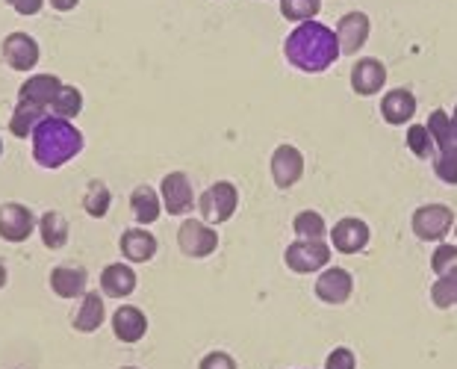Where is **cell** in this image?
<instances>
[{"label": "cell", "instance_id": "1", "mask_svg": "<svg viewBox=\"0 0 457 369\" xmlns=\"http://www.w3.org/2000/svg\"><path fill=\"white\" fill-rule=\"evenodd\" d=\"M284 56H287L289 65L298 68V71L322 74L337 63V56H339L337 33L325 24H319V21L298 24L295 30L287 36Z\"/></svg>", "mask_w": 457, "mask_h": 369}, {"label": "cell", "instance_id": "2", "mask_svg": "<svg viewBox=\"0 0 457 369\" xmlns=\"http://www.w3.org/2000/svg\"><path fill=\"white\" fill-rule=\"evenodd\" d=\"M60 89H62V80L54 74H33L30 80L21 83L15 113H12V119H9V133L18 136V139H30L33 130L51 115V104Z\"/></svg>", "mask_w": 457, "mask_h": 369}, {"label": "cell", "instance_id": "3", "mask_svg": "<svg viewBox=\"0 0 457 369\" xmlns=\"http://www.w3.org/2000/svg\"><path fill=\"white\" fill-rule=\"evenodd\" d=\"M83 151V133L71 122L47 115L33 130V160L42 169H60Z\"/></svg>", "mask_w": 457, "mask_h": 369}, {"label": "cell", "instance_id": "4", "mask_svg": "<svg viewBox=\"0 0 457 369\" xmlns=\"http://www.w3.org/2000/svg\"><path fill=\"white\" fill-rule=\"evenodd\" d=\"M411 231L416 234V239L436 242V246H440L454 231V210L449 204H422V207L413 210Z\"/></svg>", "mask_w": 457, "mask_h": 369}, {"label": "cell", "instance_id": "5", "mask_svg": "<svg viewBox=\"0 0 457 369\" xmlns=\"http://www.w3.org/2000/svg\"><path fill=\"white\" fill-rule=\"evenodd\" d=\"M330 257H334V248L325 239H295L284 251V264L298 275H313V272L319 275L330 266Z\"/></svg>", "mask_w": 457, "mask_h": 369}, {"label": "cell", "instance_id": "6", "mask_svg": "<svg viewBox=\"0 0 457 369\" xmlns=\"http://www.w3.org/2000/svg\"><path fill=\"white\" fill-rule=\"evenodd\" d=\"M239 207V189L230 180H216L198 198V210L207 225H225Z\"/></svg>", "mask_w": 457, "mask_h": 369}, {"label": "cell", "instance_id": "7", "mask_svg": "<svg viewBox=\"0 0 457 369\" xmlns=\"http://www.w3.org/2000/svg\"><path fill=\"white\" fill-rule=\"evenodd\" d=\"M178 248L192 260L210 257L219 248V231L204 219H183V225L178 228Z\"/></svg>", "mask_w": 457, "mask_h": 369}, {"label": "cell", "instance_id": "8", "mask_svg": "<svg viewBox=\"0 0 457 369\" xmlns=\"http://www.w3.org/2000/svg\"><path fill=\"white\" fill-rule=\"evenodd\" d=\"M313 293H316V298L322 305H330V307L345 305L348 298H352V293H354L352 272L343 269V266H328V269H322V272H319V278H316Z\"/></svg>", "mask_w": 457, "mask_h": 369}, {"label": "cell", "instance_id": "9", "mask_svg": "<svg viewBox=\"0 0 457 369\" xmlns=\"http://www.w3.org/2000/svg\"><path fill=\"white\" fill-rule=\"evenodd\" d=\"M269 172L278 189H293L304 178V154L295 145H278L269 160Z\"/></svg>", "mask_w": 457, "mask_h": 369}, {"label": "cell", "instance_id": "10", "mask_svg": "<svg viewBox=\"0 0 457 369\" xmlns=\"http://www.w3.org/2000/svg\"><path fill=\"white\" fill-rule=\"evenodd\" d=\"M160 198H162V210L171 213V216H187L195 207V189H192V180L183 172H169L162 178L160 187Z\"/></svg>", "mask_w": 457, "mask_h": 369}, {"label": "cell", "instance_id": "11", "mask_svg": "<svg viewBox=\"0 0 457 369\" xmlns=\"http://www.w3.org/2000/svg\"><path fill=\"white\" fill-rule=\"evenodd\" d=\"M33 228L38 231V222L30 213V207L18 201L0 204V239L6 242H24L33 237Z\"/></svg>", "mask_w": 457, "mask_h": 369}, {"label": "cell", "instance_id": "12", "mask_svg": "<svg viewBox=\"0 0 457 369\" xmlns=\"http://www.w3.org/2000/svg\"><path fill=\"white\" fill-rule=\"evenodd\" d=\"M330 248L339 251V255H357V251H363L369 246V239H372V231L363 219L357 216H345L339 219L334 228H330Z\"/></svg>", "mask_w": 457, "mask_h": 369}, {"label": "cell", "instance_id": "13", "mask_svg": "<svg viewBox=\"0 0 457 369\" xmlns=\"http://www.w3.org/2000/svg\"><path fill=\"white\" fill-rule=\"evenodd\" d=\"M369 30H372V24H369V15L366 13H348L339 18L337 24V45H339V54L343 56H354L357 51H363V45L369 42Z\"/></svg>", "mask_w": 457, "mask_h": 369}, {"label": "cell", "instance_id": "14", "mask_svg": "<svg viewBox=\"0 0 457 369\" xmlns=\"http://www.w3.org/2000/svg\"><path fill=\"white\" fill-rule=\"evenodd\" d=\"M386 86V65L375 56H363L352 68V92L360 98H372Z\"/></svg>", "mask_w": 457, "mask_h": 369}, {"label": "cell", "instance_id": "15", "mask_svg": "<svg viewBox=\"0 0 457 369\" xmlns=\"http://www.w3.org/2000/svg\"><path fill=\"white\" fill-rule=\"evenodd\" d=\"M0 51H4V63L15 71H33L38 63V45L27 33H9Z\"/></svg>", "mask_w": 457, "mask_h": 369}, {"label": "cell", "instance_id": "16", "mask_svg": "<svg viewBox=\"0 0 457 369\" xmlns=\"http://www.w3.org/2000/svg\"><path fill=\"white\" fill-rule=\"evenodd\" d=\"M112 334L121 343H139L148 334V316H145V310L136 305H121L112 314Z\"/></svg>", "mask_w": 457, "mask_h": 369}, {"label": "cell", "instance_id": "17", "mask_svg": "<svg viewBox=\"0 0 457 369\" xmlns=\"http://www.w3.org/2000/svg\"><path fill=\"white\" fill-rule=\"evenodd\" d=\"M381 119L393 128H402L416 115V95L411 89H390L381 98Z\"/></svg>", "mask_w": 457, "mask_h": 369}, {"label": "cell", "instance_id": "18", "mask_svg": "<svg viewBox=\"0 0 457 369\" xmlns=\"http://www.w3.org/2000/svg\"><path fill=\"white\" fill-rule=\"evenodd\" d=\"M119 248L128 264H148V260H154V255H157V237L145 228H130L121 234Z\"/></svg>", "mask_w": 457, "mask_h": 369}, {"label": "cell", "instance_id": "19", "mask_svg": "<svg viewBox=\"0 0 457 369\" xmlns=\"http://www.w3.org/2000/svg\"><path fill=\"white\" fill-rule=\"evenodd\" d=\"M130 213L139 225H154L162 213V198L160 192L148 187V183H139L133 192H130Z\"/></svg>", "mask_w": 457, "mask_h": 369}, {"label": "cell", "instance_id": "20", "mask_svg": "<svg viewBox=\"0 0 457 369\" xmlns=\"http://www.w3.org/2000/svg\"><path fill=\"white\" fill-rule=\"evenodd\" d=\"M106 319V307H104V296L101 293H83V302L74 314V331L80 334H95L104 325Z\"/></svg>", "mask_w": 457, "mask_h": 369}, {"label": "cell", "instance_id": "21", "mask_svg": "<svg viewBox=\"0 0 457 369\" xmlns=\"http://www.w3.org/2000/svg\"><path fill=\"white\" fill-rule=\"evenodd\" d=\"M101 289L110 298H128L136 289V272L128 264H110L101 272Z\"/></svg>", "mask_w": 457, "mask_h": 369}, {"label": "cell", "instance_id": "22", "mask_svg": "<svg viewBox=\"0 0 457 369\" xmlns=\"http://www.w3.org/2000/svg\"><path fill=\"white\" fill-rule=\"evenodd\" d=\"M86 284H89V275L86 269H77V266H56L51 272V289L60 298H74L86 293Z\"/></svg>", "mask_w": 457, "mask_h": 369}, {"label": "cell", "instance_id": "23", "mask_svg": "<svg viewBox=\"0 0 457 369\" xmlns=\"http://www.w3.org/2000/svg\"><path fill=\"white\" fill-rule=\"evenodd\" d=\"M38 237H42V242L47 248H62L68 242V219L62 216V213L56 210H47L42 219H38Z\"/></svg>", "mask_w": 457, "mask_h": 369}, {"label": "cell", "instance_id": "24", "mask_svg": "<svg viewBox=\"0 0 457 369\" xmlns=\"http://www.w3.org/2000/svg\"><path fill=\"white\" fill-rule=\"evenodd\" d=\"M428 133L434 136V145L436 151H454L457 148V139H454V128H452V115L445 110H434L428 115Z\"/></svg>", "mask_w": 457, "mask_h": 369}, {"label": "cell", "instance_id": "25", "mask_svg": "<svg viewBox=\"0 0 457 369\" xmlns=\"http://www.w3.org/2000/svg\"><path fill=\"white\" fill-rule=\"evenodd\" d=\"M293 231H295L298 239H325L330 234L325 216H322V213H316V210H301V213H295Z\"/></svg>", "mask_w": 457, "mask_h": 369}, {"label": "cell", "instance_id": "26", "mask_svg": "<svg viewBox=\"0 0 457 369\" xmlns=\"http://www.w3.org/2000/svg\"><path fill=\"white\" fill-rule=\"evenodd\" d=\"M110 204H112V192L106 187L104 180H89V187L83 192V210L89 213L92 219H104L110 213Z\"/></svg>", "mask_w": 457, "mask_h": 369}, {"label": "cell", "instance_id": "27", "mask_svg": "<svg viewBox=\"0 0 457 369\" xmlns=\"http://www.w3.org/2000/svg\"><path fill=\"white\" fill-rule=\"evenodd\" d=\"M80 110H83V95H80V89H74V86H65L62 83V89L56 92V98L51 104V115L71 122L74 115H80Z\"/></svg>", "mask_w": 457, "mask_h": 369}, {"label": "cell", "instance_id": "28", "mask_svg": "<svg viewBox=\"0 0 457 369\" xmlns=\"http://www.w3.org/2000/svg\"><path fill=\"white\" fill-rule=\"evenodd\" d=\"M319 9H322V0H280V15H284L289 24L316 21Z\"/></svg>", "mask_w": 457, "mask_h": 369}, {"label": "cell", "instance_id": "29", "mask_svg": "<svg viewBox=\"0 0 457 369\" xmlns=\"http://www.w3.org/2000/svg\"><path fill=\"white\" fill-rule=\"evenodd\" d=\"M431 305L436 310L457 307V275H443L431 284Z\"/></svg>", "mask_w": 457, "mask_h": 369}, {"label": "cell", "instance_id": "30", "mask_svg": "<svg viewBox=\"0 0 457 369\" xmlns=\"http://www.w3.org/2000/svg\"><path fill=\"white\" fill-rule=\"evenodd\" d=\"M407 148H411L420 160H431V157H436L434 136L428 133L425 124H411V130H407Z\"/></svg>", "mask_w": 457, "mask_h": 369}, {"label": "cell", "instance_id": "31", "mask_svg": "<svg viewBox=\"0 0 457 369\" xmlns=\"http://www.w3.org/2000/svg\"><path fill=\"white\" fill-rule=\"evenodd\" d=\"M431 269L436 278L457 275V246H452V242H440L431 255Z\"/></svg>", "mask_w": 457, "mask_h": 369}, {"label": "cell", "instance_id": "32", "mask_svg": "<svg viewBox=\"0 0 457 369\" xmlns=\"http://www.w3.org/2000/svg\"><path fill=\"white\" fill-rule=\"evenodd\" d=\"M434 174L443 183H449V187H457V148L454 151H436Z\"/></svg>", "mask_w": 457, "mask_h": 369}, {"label": "cell", "instance_id": "33", "mask_svg": "<svg viewBox=\"0 0 457 369\" xmlns=\"http://www.w3.org/2000/svg\"><path fill=\"white\" fill-rule=\"evenodd\" d=\"M325 369H357V352L348 346L330 348L328 357H325Z\"/></svg>", "mask_w": 457, "mask_h": 369}, {"label": "cell", "instance_id": "34", "mask_svg": "<svg viewBox=\"0 0 457 369\" xmlns=\"http://www.w3.org/2000/svg\"><path fill=\"white\" fill-rule=\"evenodd\" d=\"M198 369H239V366H237V357L228 352H210L201 357Z\"/></svg>", "mask_w": 457, "mask_h": 369}, {"label": "cell", "instance_id": "35", "mask_svg": "<svg viewBox=\"0 0 457 369\" xmlns=\"http://www.w3.org/2000/svg\"><path fill=\"white\" fill-rule=\"evenodd\" d=\"M6 4L12 6L18 15H38V9H42L45 0H6Z\"/></svg>", "mask_w": 457, "mask_h": 369}, {"label": "cell", "instance_id": "36", "mask_svg": "<svg viewBox=\"0 0 457 369\" xmlns=\"http://www.w3.org/2000/svg\"><path fill=\"white\" fill-rule=\"evenodd\" d=\"M77 4H80V0H51V6L56 9V13H71Z\"/></svg>", "mask_w": 457, "mask_h": 369}, {"label": "cell", "instance_id": "37", "mask_svg": "<svg viewBox=\"0 0 457 369\" xmlns=\"http://www.w3.org/2000/svg\"><path fill=\"white\" fill-rule=\"evenodd\" d=\"M4 287H6V266L0 264V289H4Z\"/></svg>", "mask_w": 457, "mask_h": 369}, {"label": "cell", "instance_id": "38", "mask_svg": "<svg viewBox=\"0 0 457 369\" xmlns=\"http://www.w3.org/2000/svg\"><path fill=\"white\" fill-rule=\"evenodd\" d=\"M452 128H454V139H457V106H454V113H452Z\"/></svg>", "mask_w": 457, "mask_h": 369}, {"label": "cell", "instance_id": "39", "mask_svg": "<svg viewBox=\"0 0 457 369\" xmlns=\"http://www.w3.org/2000/svg\"><path fill=\"white\" fill-rule=\"evenodd\" d=\"M121 369H139V366H121Z\"/></svg>", "mask_w": 457, "mask_h": 369}, {"label": "cell", "instance_id": "40", "mask_svg": "<svg viewBox=\"0 0 457 369\" xmlns=\"http://www.w3.org/2000/svg\"><path fill=\"white\" fill-rule=\"evenodd\" d=\"M0 154H4V142H0Z\"/></svg>", "mask_w": 457, "mask_h": 369}, {"label": "cell", "instance_id": "41", "mask_svg": "<svg viewBox=\"0 0 457 369\" xmlns=\"http://www.w3.org/2000/svg\"><path fill=\"white\" fill-rule=\"evenodd\" d=\"M454 237H457V222H454Z\"/></svg>", "mask_w": 457, "mask_h": 369}]
</instances>
